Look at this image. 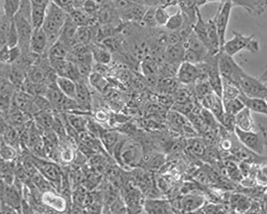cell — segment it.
I'll return each instance as SVG.
<instances>
[{
    "instance_id": "cell-45",
    "label": "cell",
    "mask_w": 267,
    "mask_h": 214,
    "mask_svg": "<svg viewBox=\"0 0 267 214\" xmlns=\"http://www.w3.org/2000/svg\"><path fill=\"white\" fill-rule=\"evenodd\" d=\"M204 60H205V58L203 56H201L200 54H198L192 50H189V49H185L184 62H188V63H191L194 65H197Z\"/></svg>"
},
{
    "instance_id": "cell-18",
    "label": "cell",
    "mask_w": 267,
    "mask_h": 214,
    "mask_svg": "<svg viewBox=\"0 0 267 214\" xmlns=\"http://www.w3.org/2000/svg\"><path fill=\"white\" fill-rule=\"evenodd\" d=\"M237 98L242 102L243 106L249 109L251 112L258 113L261 115H266V99L257 98V97H248L241 92L238 94Z\"/></svg>"
},
{
    "instance_id": "cell-33",
    "label": "cell",
    "mask_w": 267,
    "mask_h": 214,
    "mask_svg": "<svg viewBox=\"0 0 267 214\" xmlns=\"http://www.w3.org/2000/svg\"><path fill=\"white\" fill-rule=\"evenodd\" d=\"M223 105L225 113L232 116H234L238 111H240L244 107L242 102L237 97L230 99H223Z\"/></svg>"
},
{
    "instance_id": "cell-11",
    "label": "cell",
    "mask_w": 267,
    "mask_h": 214,
    "mask_svg": "<svg viewBox=\"0 0 267 214\" xmlns=\"http://www.w3.org/2000/svg\"><path fill=\"white\" fill-rule=\"evenodd\" d=\"M143 210L146 213H172L173 206L170 201L159 198H147L142 203Z\"/></svg>"
},
{
    "instance_id": "cell-16",
    "label": "cell",
    "mask_w": 267,
    "mask_h": 214,
    "mask_svg": "<svg viewBox=\"0 0 267 214\" xmlns=\"http://www.w3.org/2000/svg\"><path fill=\"white\" fill-rule=\"evenodd\" d=\"M205 197L202 194L193 192L183 196L179 207H181L183 212H193L200 209L205 204Z\"/></svg>"
},
{
    "instance_id": "cell-49",
    "label": "cell",
    "mask_w": 267,
    "mask_h": 214,
    "mask_svg": "<svg viewBox=\"0 0 267 214\" xmlns=\"http://www.w3.org/2000/svg\"><path fill=\"white\" fill-rule=\"evenodd\" d=\"M84 2H85V0H72V5H73L74 9H78V8L82 7Z\"/></svg>"
},
{
    "instance_id": "cell-26",
    "label": "cell",
    "mask_w": 267,
    "mask_h": 214,
    "mask_svg": "<svg viewBox=\"0 0 267 214\" xmlns=\"http://www.w3.org/2000/svg\"><path fill=\"white\" fill-rule=\"evenodd\" d=\"M48 51V60H67L70 50L61 42L57 41L51 47H49Z\"/></svg>"
},
{
    "instance_id": "cell-42",
    "label": "cell",
    "mask_w": 267,
    "mask_h": 214,
    "mask_svg": "<svg viewBox=\"0 0 267 214\" xmlns=\"http://www.w3.org/2000/svg\"><path fill=\"white\" fill-rule=\"evenodd\" d=\"M141 67H142V72L147 76H153L159 70V66L155 61L147 59L142 62Z\"/></svg>"
},
{
    "instance_id": "cell-48",
    "label": "cell",
    "mask_w": 267,
    "mask_h": 214,
    "mask_svg": "<svg viewBox=\"0 0 267 214\" xmlns=\"http://www.w3.org/2000/svg\"><path fill=\"white\" fill-rule=\"evenodd\" d=\"M192 151L196 154H202L204 152V147L200 142H195L192 145Z\"/></svg>"
},
{
    "instance_id": "cell-28",
    "label": "cell",
    "mask_w": 267,
    "mask_h": 214,
    "mask_svg": "<svg viewBox=\"0 0 267 214\" xmlns=\"http://www.w3.org/2000/svg\"><path fill=\"white\" fill-rule=\"evenodd\" d=\"M185 24V17L181 9H179L174 15L170 16L167 23L165 24V28L169 32H178L180 31Z\"/></svg>"
},
{
    "instance_id": "cell-4",
    "label": "cell",
    "mask_w": 267,
    "mask_h": 214,
    "mask_svg": "<svg viewBox=\"0 0 267 214\" xmlns=\"http://www.w3.org/2000/svg\"><path fill=\"white\" fill-rule=\"evenodd\" d=\"M234 134L238 141L241 143L247 150L252 152L255 155L262 156L265 151L266 135L262 130L256 131H242L237 128H234Z\"/></svg>"
},
{
    "instance_id": "cell-25",
    "label": "cell",
    "mask_w": 267,
    "mask_h": 214,
    "mask_svg": "<svg viewBox=\"0 0 267 214\" xmlns=\"http://www.w3.org/2000/svg\"><path fill=\"white\" fill-rule=\"evenodd\" d=\"M2 197L4 199V203L12 206L13 208L16 209V207H21V196L15 186L11 184L7 185L3 190Z\"/></svg>"
},
{
    "instance_id": "cell-50",
    "label": "cell",
    "mask_w": 267,
    "mask_h": 214,
    "mask_svg": "<svg viewBox=\"0 0 267 214\" xmlns=\"http://www.w3.org/2000/svg\"><path fill=\"white\" fill-rule=\"evenodd\" d=\"M93 1H95L100 7L105 6L107 4H110V0H93Z\"/></svg>"
},
{
    "instance_id": "cell-38",
    "label": "cell",
    "mask_w": 267,
    "mask_h": 214,
    "mask_svg": "<svg viewBox=\"0 0 267 214\" xmlns=\"http://www.w3.org/2000/svg\"><path fill=\"white\" fill-rule=\"evenodd\" d=\"M195 95L197 96V98L200 100L201 98H203L206 94L212 92V88L211 85L209 84L208 80H197L195 82Z\"/></svg>"
},
{
    "instance_id": "cell-36",
    "label": "cell",
    "mask_w": 267,
    "mask_h": 214,
    "mask_svg": "<svg viewBox=\"0 0 267 214\" xmlns=\"http://www.w3.org/2000/svg\"><path fill=\"white\" fill-rule=\"evenodd\" d=\"M17 153L12 145L3 143L0 145V159L5 162H11L16 159Z\"/></svg>"
},
{
    "instance_id": "cell-2",
    "label": "cell",
    "mask_w": 267,
    "mask_h": 214,
    "mask_svg": "<svg viewBox=\"0 0 267 214\" xmlns=\"http://www.w3.org/2000/svg\"><path fill=\"white\" fill-rule=\"evenodd\" d=\"M217 63L222 79L238 86L239 79L245 73V71L240 68L238 64H236V62L233 60V57L229 56L221 49L217 55Z\"/></svg>"
},
{
    "instance_id": "cell-31",
    "label": "cell",
    "mask_w": 267,
    "mask_h": 214,
    "mask_svg": "<svg viewBox=\"0 0 267 214\" xmlns=\"http://www.w3.org/2000/svg\"><path fill=\"white\" fill-rule=\"evenodd\" d=\"M8 79L11 84L21 86L26 80V74L23 68L20 66H12L8 73Z\"/></svg>"
},
{
    "instance_id": "cell-34",
    "label": "cell",
    "mask_w": 267,
    "mask_h": 214,
    "mask_svg": "<svg viewBox=\"0 0 267 214\" xmlns=\"http://www.w3.org/2000/svg\"><path fill=\"white\" fill-rule=\"evenodd\" d=\"M240 93V90L238 86L235 84L229 82L227 80H223V89H222V99H230V98H236L238 94Z\"/></svg>"
},
{
    "instance_id": "cell-7",
    "label": "cell",
    "mask_w": 267,
    "mask_h": 214,
    "mask_svg": "<svg viewBox=\"0 0 267 214\" xmlns=\"http://www.w3.org/2000/svg\"><path fill=\"white\" fill-rule=\"evenodd\" d=\"M232 7L233 6H232L230 0H224L221 2L219 9H218L216 15L214 16V21L216 24L217 33L219 36V42H220L221 49L226 42V35H227L229 17H230Z\"/></svg>"
},
{
    "instance_id": "cell-1",
    "label": "cell",
    "mask_w": 267,
    "mask_h": 214,
    "mask_svg": "<svg viewBox=\"0 0 267 214\" xmlns=\"http://www.w3.org/2000/svg\"><path fill=\"white\" fill-rule=\"evenodd\" d=\"M116 159L122 167L135 168L143 160V147L140 143L132 139L122 140L115 149Z\"/></svg>"
},
{
    "instance_id": "cell-47",
    "label": "cell",
    "mask_w": 267,
    "mask_h": 214,
    "mask_svg": "<svg viewBox=\"0 0 267 214\" xmlns=\"http://www.w3.org/2000/svg\"><path fill=\"white\" fill-rule=\"evenodd\" d=\"M179 0H158V6H162L164 8L169 7V6H174L177 5Z\"/></svg>"
},
{
    "instance_id": "cell-39",
    "label": "cell",
    "mask_w": 267,
    "mask_h": 214,
    "mask_svg": "<svg viewBox=\"0 0 267 214\" xmlns=\"http://www.w3.org/2000/svg\"><path fill=\"white\" fill-rule=\"evenodd\" d=\"M211 111V113L214 115V117L217 119V121H221L223 115L225 114V110H224V105H223V99L220 96H216L214 103L212 104L211 108L209 109Z\"/></svg>"
},
{
    "instance_id": "cell-37",
    "label": "cell",
    "mask_w": 267,
    "mask_h": 214,
    "mask_svg": "<svg viewBox=\"0 0 267 214\" xmlns=\"http://www.w3.org/2000/svg\"><path fill=\"white\" fill-rule=\"evenodd\" d=\"M19 7L20 0H3V13L10 18H13V16L19 11Z\"/></svg>"
},
{
    "instance_id": "cell-29",
    "label": "cell",
    "mask_w": 267,
    "mask_h": 214,
    "mask_svg": "<svg viewBox=\"0 0 267 214\" xmlns=\"http://www.w3.org/2000/svg\"><path fill=\"white\" fill-rule=\"evenodd\" d=\"M251 202L243 194H233L230 198V206L237 212H247Z\"/></svg>"
},
{
    "instance_id": "cell-17",
    "label": "cell",
    "mask_w": 267,
    "mask_h": 214,
    "mask_svg": "<svg viewBox=\"0 0 267 214\" xmlns=\"http://www.w3.org/2000/svg\"><path fill=\"white\" fill-rule=\"evenodd\" d=\"M235 128L242 131H252L255 127L254 120L251 116V111L246 107H243L234 115Z\"/></svg>"
},
{
    "instance_id": "cell-22",
    "label": "cell",
    "mask_w": 267,
    "mask_h": 214,
    "mask_svg": "<svg viewBox=\"0 0 267 214\" xmlns=\"http://www.w3.org/2000/svg\"><path fill=\"white\" fill-rule=\"evenodd\" d=\"M55 82L59 89L64 93V95L75 99L76 88V82L75 80L65 76H56Z\"/></svg>"
},
{
    "instance_id": "cell-15",
    "label": "cell",
    "mask_w": 267,
    "mask_h": 214,
    "mask_svg": "<svg viewBox=\"0 0 267 214\" xmlns=\"http://www.w3.org/2000/svg\"><path fill=\"white\" fill-rule=\"evenodd\" d=\"M119 13L112 4L102 6L97 13V22L99 25H118L116 23Z\"/></svg>"
},
{
    "instance_id": "cell-8",
    "label": "cell",
    "mask_w": 267,
    "mask_h": 214,
    "mask_svg": "<svg viewBox=\"0 0 267 214\" xmlns=\"http://www.w3.org/2000/svg\"><path fill=\"white\" fill-rule=\"evenodd\" d=\"M41 200L47 207L58 212H64L68 208V199L63 194L57 193L54 189L44 191Z\"/></svg>"
},
{
    "instance_id": "cell-32",
    "label": "cell",
    "mask_w": 267,
    "mask_h": 214,
    "mask_svg": "<svg viewBox=\"0 0 267 214\" xmlns=\"http://www.w3.org/2000/svg\"><path fill=\"white\" fill-rule=\"evenodd\" d=\"M88 82L93 87H95L97 90H99L101 92H104L105 89L109 86V82L104 77V75L99 73V72H96V71H93L90 73Z\"/></svg>"
},
{
    "instance_id": "cell-43",
    "label": "cell",
    "mask_w": 267,
    "mask_h": 214,
    "mask_svg": "<svg viewBox=\"0 0 267 214\" xmlns=\"http://www.w3.org/2000/svg\"><path fill=\"white\" fill-rule=\"evenodd\" d=\"M18 43H19V37H18V33H17V30H16V27H15V25L13 23V20H12L11 27H10L9 32L7 34V37H6V43H5V45L8 46L9 48H12V47L18 46Z\"/></svg>"
},
{
    "instance_id": "cell-10",
    "label": "cell",
    "mask_w": 267,
    "mask_h": 214,
    "mask_svg": "<svg viewBox=\"0 0 267 214\" xmlns=\"http://www.w3.org/2000/svg\"><path fill=\"white\" fill-rule=\"evenodd\" d=\"M199 78V70L196 65L188 63V62H182L178 68V71L176 73V79L178 82L190 85L194 84Z\"/></svg>"
},
{
    "instance_id": "cell-40",
    "label": "cell",
    "mask_w": 267,
    "mask_h": 214,
    "mask_svg": "<svg viewBox=\"0 0 267 214\" xmlns=\"http://www.w3.org/2000/svg\"><path fill=\"white\" fill-rule=\"evenodd\" d=\"M170 15L167 10L162 6L155 7V21L157 26H165Z\"/></svg>"
},
{
    "instance_id": "cell-5",
    "label": "cell",
    "mask_w": 267,
    "mask_h": 214,
    "mask_svg": "<svg viewBox=\"0 0 267 214\" xmlns=\"http://www.w3.org/2000/svg\"><path fill=\"white\" fill-rule=\"evenodd\" d=\"M238 87L240 92L248 97L266 99V82L262 81L260 78L253 77L245 72L239 79Z\"/></svg>"
},
{
    "instance_id": "cell-30",
    "label": "cell",
    "mask_w": 267,
    "mask_h": 214,
    "mask_svg": "<svg viewBox=\"0 0 267 214\" xmlns=\"http://www.w3.org/2000/svg\"><path fill=\"white\" fill-rule=\"evenodd\" d=\"M46 17V7L41 6H33L31 9V15H30V22L33 27V29L42 28V25L44 23Z\"/></svg>"
},
{
    "instance_id": "cell-13",
    "label": "cell",
    "mask_w": 267,
    "mask_h": 214,
    "mask_svg": "<svg viewBox=\"0 0 267 214\" xmlns=\"http://www.w3.org/2000/svg\"><path fill=\"white\" fill-rule=\"evenodd\" d=\"M48 50V38L42 28L33 29L29 44L31 54L41 56Z\"/></svg>"
},
{
    "instance_id": "cell-23",
    "label": "cell",
    "mask_w": 267,
    "mask_h": 214,
    "mask_svg": "<svg viewBox=\"0 0 267 214\" xmlns=\"http://www.w3.org/2000/svg\"><path fill=\"white\" fill-rule=\"evenodd\" d=\"M69 16L73 20V22L76 24L77 27L81 26H91V25H97V18L88 16L81 8L78 9H73L70 13Z\"/></svg>"
},
{
    "instance_id": "cell-41",
    "label": "cell",
    "mask_w": 267,
    "mask_h": 214,
    "mask_svg": "<svg viewBox=\"0 0 267 214\" xmlns=\"http://www.w3.org/2000/svg\"><path fill=\"white\" fill-rule=\"evenodd\" d=\"M141 22L143 23L144 26H148V27H156V21H155V7L154 6H150V7H147L142 19H141Z\"/></svg>"
},
{
    "instance_id": "cell-12",
    "label": "cell",
    "mask_w": 267,
    "mask_h": 214,
    "mask_svg": "<svg viewBox=\"0 0 267 214\" xmlns=\"http://www.w3.org/2000/svg\"><path fill=\"white\" fill-rule=\"evenodd\" d=\"M232 6H238L252 16H259L266 10V0H230Z\"/></svg>"
},
{
    "instance_id": "cell-14",
    "label": "cell",
    "mask_w": 267,
    "mask_h": 214,
    "mask_svg": "<svg viewBox=\"0 0 267 214\" xmlns=\"http://www.w3.org/2000/svg\"><path fill=\"white\" fill-rule=\"evenodd\" d=\"M78 106L81 111H90L92 108V94L86 83L80 79L76 81V97Z\"/></svg>"
},
{
    "instance_id": "cell-19",
    "label": "cell",
    "mask_w": 267,
    "mask_h": 214,
    "mask_svg": "<svg viewBox=\"0 0 267 214\" xmlns=\"http://www.w3.org/2000/svg\"><path fill=\"white\" fill-rule=\"evenodd\" d=\"M98 26H99V24L91 25V26L77 27L76 35H75L74 44L78 43V44H82V45H85V46H91L92 42L94 40H96Z\"/></svg>"
},
{
    "instance_id": "cell-20",
    "label": "cell",
    "mask_w": 267,
    "mask_h": 214,
    "mask_svg": "<svg viewBox=\"0 0 267 214\" xmlns=\"http://www.w3.org/2000/svg\"><path fill=\"white\" fill-rule=\"evenodd\" d=\"M91 47V53L94 62L100 65H109L112 62V52L102 44H93Z\"/></svg>"
},
{
    "instance_id": "cell-6",
    "label": "cell",
    "mask_w": 267,
    "mask_h": 214,
    "mask_svg": "<svg viewBox=\"0 0 267 214\" xmlns=\"http://www.w3.org/2000/svg\"><path fill=\"white\" fill-rule=\"evenodd\" d=\"M12 20L19 37L18 46L22 51V55H27L28 53H30L29 44L33 32V27L31 25V22L28 18H26L24 15H22L19 12H17L13 16Z\"/></svg>"
},
{
    "instance_id": "cell-24",
    "label": "cell",
    "mask_w": 267,
    "mask_h": 214,
    "mask_svg": "<svg viewBox=\"0 0 267 214\" xmlns=\"http://www.w3.org/2000/svg\"><path fill=\"white\" fill-rule=\"evenodd\" d=\"M101 138H102V142H103L105 149L113 155H114L115 149L118 146V144L123 140V139H121L120 134H118L117 132L105 131V130H103V132L101 134Z\"/></svg>"
},
{
    "instance_id": "cell-46",
    "label": "cell",
    "mask_w": 267,
    "mask_h": 214,
    "mask_svg": "<svg viewBox=\"0 0 267 214\" xmlns=\"http://www.w3.org/2000/svg\"><path fill=\"white\" fill-rule=\"evenodd\" d=\"M9 54L10 48L6 45L0 47V63L1 64H9Z\"/></svg>"
},
{
    "instance_id": "cell-21",
    "label": "cell",
    "mask_w": 267,
    "mask_h": 214,
    "mask_svg": "<svg viewBox=\"0 0 267 214\" xmlns=\"http://www.w3.org/2000/svg\"><path fill=\"white\" fill-rule=\"evenodd\" d=\"M184 55H185V47L183 43L169 45L165 53L166 62L175 65H180L182 62H184Z\"/></svg>"
},
{
    "instance_id": "cell-3",
    "label": "cell",
    "mask_w": 267,
    "mask_h": 214,
    "mask_svg": "<svg viewBox=\"0 0 267 214\" xmlns=\"http://www.w3.org/2000/svg\"><path fill=\"white\" fill-rule=\"evenodd\" d=\"M233 37L225 42L222 47V50L228 55L233 57L239 52L246 50L250 53H257L259 51V43L254 39V35H244L233 31Z\"/></svg>"
},
{
    "instance_id": "cell-44",
    "label": "cell",
    "mask_w": 267,
    "mask_h": 214,
    "mask_svg": "<svg viewBox=\"0 0 267 214\" xmlns=\"http://www.w3.org/2000/svg\"><path fill=\"white\" fill-rule=\"evenodd\" d=\"M101 7L95 2V1H93V0H85V2L83 3V5H82V7H81V9L88 15V16H91V17H95L96 18V16H97V13H98V11H99V9H100Z\"/></svg>"
},
{
    "instance_id": "cell-9",
    "label": "cell",
    "mask_w": 267,
    "mask_h": 214,
    "mask_svg": "<svg viewBox=\"0 0 267 214\" xmlns=\"http://www.w3.org/2000/svg\"><path fill=\"white\" fill-rule=\"evenodd\" d=\"M35 165L38 169L39 173L46 179H48L52 185L54 183H58L59 186H61L63 174L55 164L43 160H38L37 162H35Z\"/></svg>"
},
{
    "instance_id": "cell-27",
    "label": "cell",
    "mask_w": 267,
    "mask_h": 214,
    "mask_svg": "<svg viewBox=\"0 0 267 214\" xmlns=\"http://www.w3.org/2000/svg\"><path fill=\"white\" fill-rule=\"evenodd\" d=\"M66 119L68 123L76 130L78 134L82 132H86V123L87 119H85L82 115L77 114L76 112H72V113H67Z\"/></svg>"
},
{
    "instance_id": "cell-35",
    "label": "cell",
    "mask_w": 267,
    "mask_h": 214,
    "mask_svg": "<svg viewBox=\"0 0 267 214\" xmlns=\"http://www.w3.org/2000/svg\"><path fill=\"white\" fill-rule=\"evenodd\" d=\"M12 24V18L6 16L4 13L0 17V47L6 43V37Z\"/></svg>"
}]
</instances>
